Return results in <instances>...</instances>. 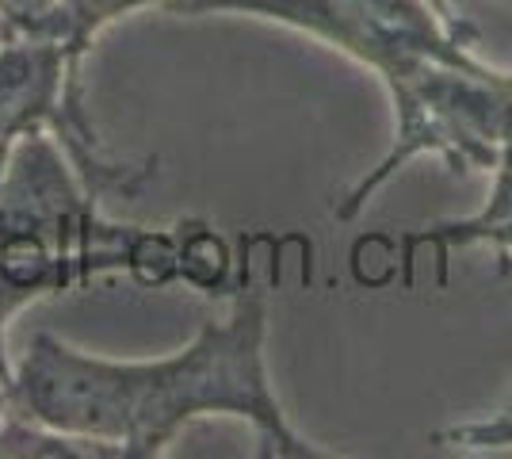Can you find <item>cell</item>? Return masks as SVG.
<instances>
[{
  "instance_id": "obj_1",
  "label": "cell",
  "mask_w": 512,
  "mask_h": 459,
  "mask_svg": "<svg viewBox=\"0 0 512 459\" xmlns=\"http://www.w3.org/2000/svg\"><path fill=\"white\" fill-rule=\"evenodd\" d=\"M264 322V287H245L230 322H211L184 352L150 364L85 356L39 333L4 398L16 406V417L65 437L119 444L123 456H157L199 414L249 417L268 452L314 456L283 421L268 387Z\"/></svg>"
},
{
  "instance_id": "obj_2",
  "label": "cell",
  "mask_w": 512,
  "mask_h": 459,
  "mask_svg": "<svg viewBox=\"0 0 512 459\" xmlns=\"http://www.w3.org/2000/svg\"><path fill=\"white\" fill-rule=\"evenodd\" d=\"M226 264H230V257H226L222 241L214 238L211 230H199L195 238H188L184 245H180V276L199 287L222 284Z\"/></svg>"
},
{
  "instance_id": "obj_3",
  "label": "cell",
  "mask_w": 512,
  "mask_h": 459,
  "mask_svg": "<svg viewBox=\"0 0 512 459\" xmlns=\"http://www.w3.org/2000/svg\"><path fill=\"white\" fill-rule=\"evenodd\" d=\"M16 142H20V138L0 131V188H4V176H8V161H12V146H16Z\"/></svg>"
},
{
  "instance_id": "obj_4",
  "label": "cell",
  "mask_w": 512,
  "mask_h": 459,
  "mask_svg": "<svg viewBox=\"0 0 512 459\" xmlns=\"http://www.w3.org/2000/svg\"><path fill=\"white\" fill-rule=\"evenodd\" d=\"M428 4H432V12H436L440 20L448 23V4H444V0H428Z\"/></svg>"
},
{
  "instance_id": "obj_5",
  "label": "cell",
  "mask_w": 512,
  "mask_h": 459,
  "mask_svg": "<svg viewBox=\"0 0 512 459\" xmlns=\"http://www.w3.org/2000/svg\"><path fill=\"white\" fill-rule=\"evenodd\" d=\"M8 35H12V27H8V20H4V12H0V43H4Z\"/></svg>"
}]
</instances>
